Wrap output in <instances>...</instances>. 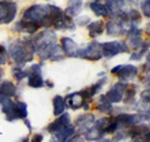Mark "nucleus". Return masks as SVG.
<instances>
[{
	"label": "nucleus",
	"mask_w": 150,
	"mask_h": 142,
	"mask_svg": "<svg viewBox=\"0 0 150 142\" xmlns=\"http://www.w3.org/2000/svg\"><path fill=\"white\" fill-rule=\"evenodd\" d=\"M78 57L84 58L86 60H91V62H96L103 58V49H101V43L96 40H93L91 43H89L85 48L79 49Z\"/></svg>",
	"instance_id": "nucleus-5"
},
{
	"label": "nucleus",
	"mask_w": 150,
	"mask_h": 142,
	"mask_svg": "<svg viewBox=\"0 0 150 142\" xmlns=\"http://www.w3.org/2000/svg\"><path fill=\"white\" fill-rule=\"evenodd\" d=\"M0 105H1V107H3V112L5 113V115H8V113L13 110L14 101L10 97H6V96L0 94Z\"/></svg>",
	"instance_id": "nucleus-27"
},
{
	"label": "nucleus",
	"mask_w": 150,
	"mask_h": 142,
	"mask_svg": "<svg viewBox=\"0 0 150 142\" xmlns=\"http://www.w3.org/2000/svg\"><path fill=\"white\" fill-rule=\"evenodd\" d=\"M9 55L19 67L34 59L31 39H15L9 44Z\"/></svg>",
	"instance_id": "nucleus-1"
},
{
	"label": "nucleus",
	"mask_w": 150,
	"mask_h": 142,
	"mask_svg": "<svg viewBox=\"0 0 150 142\" xmlns=\"http://www.w3.org/2000/svg\"><path fill=\"white\" fill-rule=\"evenodd\" d=\"M93 1H100V0H93Z\"/></svg>",
	"instance_id": "nucleus-45"
},
{
	"label": "nucleus",
	"mask_w": 150,
	"mask_h": 142,
	"mask_svg": "<svg viewBox=\"0 0 150 142\" xmlns=\"http://www.w3.org/2000/svg\"><path fill=\"white\" fill-rule=\"evenodd\" d=\"M96 142H111V140H109V138H104V137H101V138L96 140Z\"/></svg>",
	"instance_id": "nucleus-41"
},
{
	"label": "nucleus",
	"mask_w": 150,
	"mask_h": 142,
	"mask_svg": "<svg viewBox=\"0 0 150 142\" xmlns=\"http://www.w3.org/2000/svg\"><path fill=\"white\" fill-rule=\"evenodd\" d=\"M26 116H28V106H26V103L20 102V101L14 102L13 110L9 112L8 115H5L6 121H9V122H13V121L18 120V118L24 120V118H26Z\"/></svg>",
	"instance_id": "nucleus-10"
},
{
	"label": "nucleus",
	"mask_w": 150,
	"mask_h": 142,
	"mask_svg": "<svg viewBox=\"0 0 150 142\" xmlns=\"http://www.w3.org/2000/svg\"><path fill=\"white\" fill-rule=\"evenodd\" d=\"M145 49H140V50H135L134 53L130 54V60H142L143 57L145 54Z\"/></svg>",
	"instance_id": "nucleus-31"
},
{
	"label": "nucleus",
	"mask_w": 150,
	"mask_h": 142,
	"mask_svg": "<svg viewBox=\"0 0 150 142\" xmlns=\"http://www.w3.org/2000/svg\"><path fill=\"white\" fill-rule=\"evenodd\" d=\"M55 42H56V34L54 30H43L31 39L34 53H39L41 49H44L45 47L50 44H54Z\"/></svg>",
	"instance_id": "nucleus-3"
},
{
	"label": "nucleus",
	"mask_w": 150,
	"mask_h": 142,
	"mask_svg": "<svg viewBox=\"0 0 150 142\" xmlns=\"http://www.w3.org/2000/svg\"><path fill=\"white\" fill-rule=\"evenodd\" d=\"M142 10H143V14L145 15V18H149L150 16V1H149V0H143V3H142Z\"/></svg>",
	"instance_id": "nucleus-33"
},
{
	"label": "nucleus",
	"mask_w": 150,
	"mask_h": 142,
	"mask_svg": "<svg viewBox=\"0 0 150 142\" xmlns=\"http://www.w3.org/2000/svg\"><path fill=\"white\" fill-rule=\"evenodd\" d=\"M89 6H90L91 11L98 16H101V18L110 16V14H109V11H108L105 4H103L101 1H91L90 4H89Z\"/></svg>",
	"instance_id": "nucleus-21"
},
{
	"label": "nucleus",
	"mask_w": 150,
	"mask_h": 142,
	"mask_svg": "<svg viewBox=\"0 0 150 142\" xmlns=\"http://www.w3.org/2000/svg\"><path fill=\"white\" fill-rule=\"evenodd\" d=\"M24 123L26 125L28 130H29V131H33V126H31V123H30V121H29V120H26V118H24Z\"/></svg>",
	"instance_id": "nucleus-40"
},
{
	"label": "nucleus",
	"mask_w": 150,
	"mask_h": 142,
	"mask_svg": "<svg viewBox=\"0 0 150 142\" xmlns=\"http://www.w3.org/2000/svg\"><path fill=\"white\" fill-rule=\"evenodd\" d=\"M105 28H106V34L110 37H123L126 34V32H128V28H126L124 23L119 20L118 18L108 20Z\"/></svg>",
	"instance_id": "nucleus-9"
},
{
	"label": "nucleus",
	"mask_w": 150,
	"mask_h": 142,
	"mask_svg": "<svg viewBox=\"0 0 150 142\" xmlns=\"http://www.w3.org/2000/svg\"><path fill=\"white\" fill-rule=\"evenodd\" d=\"M125 13H126V15H128L131 24L135 25V23L138 24V23H140V20H142V15H140V13L137 10V9H129V10L125 11Z\"/></svg>",
	"instance_id": "nucleus-28"
},
{
	"label": "nucleus",
	"mask_w": 150,
	"mask_h": 142,
	"mask_svg": "<svg viewBox=\"0 0 150 142\" xmlns=\"http://www.w3.org/2000/svg\"><path fill=\"white\" fill-rule=\"evenodd\" d=\"M83 5H84L83 0H69L68 6L64 10V14L70 18H76L83 10Z\"/></svg>",
	"instance_id": "nucleus-17"
},
{
	"label": "nucleus",
	"mask_w": 150,
	"mask_h": 142,
	"mask_svg": "<svg viewBox=\"0 0 150 142\" xmlns=\"http://www.w3.org/2000/svg\"><path fill=\"white\" fill-rule=\"evenodd\" d=\"M3 74H4V72H3L1 67H0V80H1V78H3Z\"/></svg>",
	"instance_id": "nucleus-43"
},
{
	"label": "nucleus",
	"mask_w": 150,
	"mask_h": 142,
	"mask_svg": "<svg viewBox=\"0 0 150 142\" xmlns=\"http://www.w3.org/2000/svg\"><path fill=\"white\" fill-rule=\"evenodd\" d=\"M53 105H54V115L55 116H60L65 112L67 105H65V101L62 96H55L53 99Z\"/></svg>",
	"instance_id": "nucleus-24"
},
{
	"label": "nucleus",
	"mask_w": 150,
	"mask_h": 142,
	"mask_svg": "<svg viewBox=\"0 0 150 142\" xmlns=\"http://www.w3.org/2000/svg\"><path fill=\"white\" fill-rule=\"evenodd\" d=\"M73 135H75V127L70 123L69 126L65 127L64 130L58 132V133H55L54 137L56 138V141H58V142H67Z\"/></svg>",
	"instance_id": "nucleus-22"
},
{
	"label": "nucleus",
	"mask_w": 150,
	"mask_h": 142,
	"mask_svg": "<svg viewBox=\"0 0 150 142\" xmlns=\"http://www.w3.org/2000/svg\"><path fill=\"white\" fill-rule=\"evenodd\" d=\"M125 5H126L125 0H106V3H105L108 11L112 16H116L118 14L123 13L125 9Z\"/></svg>",
	"instance_id": "nucleus-18"
},
{
	"label": "nucleus",
	"mask_w": 150,
	"mask_h": 142,
	"mask_svg": "<svg viewBox=\"0 0 150 142\" xmlns=\"http://www.w3.org/2000/svg\"><path fill=\"white\" fill-rule=\"evenodd\" d=\"M16 93H18L16 86L10 80H3L0 83V94L13 98L14 96H16Z\"/></svg>",
	"instance_id": "nucleus-19"
},
{
	"label": "nucleus",
	"mask_w": 150,
	"mask_h": 142,
	"mask_svg": "<svg viewBox=\"0 0 150 142\" xmlns=\"http://www.w3.org/2000/svg\"><path fill=\"white\" fill-rule=\"evenodd\" d=\"M105 28V23L103 20H95V22H90L88 24V29H89V35L91 38H96L103 34Z\"/></svg>",
	"instance_id": "nucleus-20"
},
{
	"label": "nucleus",
	"mask_w": 150,
	"mask_h": 142,
	"mask_svg": "<svg viewBox=\"0 0 150 142\" xmlns=\"http://www.w3.org/2000/svg\"><path fill=\"white\" fill-rule=\"evenodd\" d=\"M44 62L33 64L31 67L28 69V84L31 88H41L45 84L44 78L41 75V68H43Z\"/></svg>",
	"instance_id": "nucleus-8"
},
{
	"label": "nucleus",
	"mask_w": 150,
	"mask_h": 142,
	"mask_svg": "<svg viewBox=\"0 0 150 142\" xmlns=\"http://www.w3.org/2000/svg\"><path fill=\"white\" fill-rule=\"evenodd\" d=\"M94 122H95V116L91 115V113H84V115H80L76 118L74 127L80 133H84L85 131H88L90 127L94 126Z\"/></svg>",
	"instance_id": "nucleus-12"
},
{
	"label": "nucleus",
	"mask_w": 150,
	"mask_h": 142,
	"mask_svg": "<svg viewBox=\"0 0 150 142\" xmlns=\"http://www.w3.org/2000/svg\"><path fill=\"white\" fill-rule=\"evenodd\" d=\"M145 120H149V116H145V113H120L115 117L118 128L121 130H128L135 125L142 123Z\"/></svg>",
	"instance_id": "nucleus-2"
},
{
	"label": "nucleus",
	"mask_w": 150,
	"mask_h": 142,
	"mask_svg": "<svg viewBox=\"0 0 150 142\" xmlns=\"http://www.w3.org/2000/svg\"><path fill=\"white\" fill-rule=\"evenodd\" d=\"M44 82L46 83V86H48L49 88H53V87H54V84H53V83H51V82H48V80H44Z\"/></svg>",
	"instance_id": "nucleus-42"
},
{
	"label": "nucleus",
	"mask_w": 150,
	"mask_h": 142,
	"mask_svg": "<svg viewBox=\"0 0 150 142\" xmlns=\"http://www.w3.org/2000/svg\"><path fill=\"white\" fill-rule=\"evenodd\" d=\"M110 122H111L110 118H100V120H98V121L94 122V127L98 128L99 131H101V132H104L105 128L108 127V125H109ZM104 133H105V132H104Z\"/></svg>",
	"instance_id": "nucleus-30"
},
{
	"label": "nucleus",
	"mask_w": 150,
	"mask_h": 142,
	"mask_svg": "<svg viewBox=\"0 0 150 142\" xmlns=\"http://www.w3.org/2000/svg\"><path fill=\"white\" fill-rule=\"evenodd\" d=\"M13 75L15 77V79L18 80V82H20V80H23L25 77H28V69H21L20 67H14L13 68Z\"/></svg>",
	"instance_id": "nucleus-29"
},
{
	"label": "nucleus",
	"mask_w": 150,
	"mask_h": 142,
	"mask_svg": "<svg viewBox=\"0 0 150 142\" xmlns=\"http://www.w3.org/2000/svg\"><path fill=\"white\" fill-rule=\"evenodd\" d=\"M121 67H123V65H116V67L111 68V73H112V74H118V73H119V70L121 69Z\"/></svg>",
	"instance_id": "nucleus-39"
},
{
	"label": "nucleus",
	"mask_w": 150,
	"mask_h": 142,
	"mask_svg": "<svg viewBox=\"0 0 150 142\" xmlns=\"http://www.w3.org/2000/svg\"><path fill=\"white\" fill-rule=\"evenodd\" d=\"M43 141V135L41 133H35L34 136H33V138L30 142H41Z\"/></svg>",
	"instance_id": "nucleus-38"
},
{
	"label": "nucleus",
	"mask_w": 150,
	"mask_h": 142,
	"mask_svg": "<svg viewBox=\"0 0 150 142\" xmlns=\"http://www.w3.org/2000/svg\"><path fill=\"white\" fill-rule=\"evenodd\" d=\"M64 101H65L67 107H70L71 110H79V108L83 107L84 102H85L86 99H84L83 94L80 92H74V93L68 94Z\"/></svg>",
	"instance_id": "nucleus-16"
},
{
	"label": "nucleus",
	"mask_w": 150,
	"mask_h": 142,
	"mask_svg": "<svg viewBox=\"0 0 150 142\" xmlns=\"http://www.w3.org/2000/svg\"><path fill=\"white\" fill-rule=\"evenodd\" d=\"M21 142H29V138H24V140H21Z\"/></svg>",
	"instance_id": "nucleus-44"
},
{
	"label": "nucleus",
	"mask_w": 150,
	"mask_h": 142,
	"mask_svg": "<svg viewBox=\"0 0 150 142\" xmlns=\"http://www.w3.org/2000/svg\"><path fill=\"white\" fill-rule=\"evenodd\" d=\"M38 55H39V58L43 60H53V62H59V60L64 59V53L62 50V47L58 45L56 43L54 44H50L48 47H45L44 49H41L39 53H36Z\"/></svg>",
	"instance_id": "nucleus-7"
},
{
	"label": "nucleus",
	"mask_w": 150,
	"mask_h": 142,
	"mask_svg": "<svg viewBox=\"0 0 150 142\" xmlns=\"http://www.w3.org/2000/svg\"><path fill=\"white\" fill-rule=\"evenodd\" d=\"M62 50H63L64 55L74 58V57H78L79 47L76 43H75V40H73L71 38L64 37V38H62Z\"/></svg>",
	"instance_id": "nucleus-14"
},
{
	"label": "nucleus",
	"mask_w": 150,
	"mask_h": 142,
	"mask_svg": "<svg viewBox=\"0 0 150 142\" xmlns=\"http://www.w3.org/2000/svg\"><path fill=\"white\" fill-rule=\"evenodd\" d=\"M104 132H101L99 131L98 128H95V127H90L88 131L84 132V137H85V140L86 141H96V140H99L101 138V137H104Z\"/></svg>",
	"instance_id": "nucleus-25"
},
{
	"label": "nucleus",
	"mask_w": 150,
	"mask_h": 142,
	"mask_svg": "<svg viewBox=\"0 0 150 142\" xmlns=\"http://www.w3.org/2000/svg\"><path fill=\"white\" fill-rule=\"evenodd\" d=\"M119 77L120 82H124V83H129L131 82L135 77L138 75V68L133 64H128V65H123L121 69L119 70V73L116 74Z\"/></svg>",
	"instance_id": "nucleus-15"
},
{
	"label": "nucleus",
	"mask_w": 150,
	"mask_h": 142,
	"mask_svg": "<svg viewBox=\"0 0 150 142\" xmlns=\"http://www.w3.org/2000/svg\"><path fill=\"white\" fill-rule=\"evenodd\" d=\"M75 25H79V27H85L90 23V18L89 16H79L75 19Z\"/></svg>",
	"instance_id": "nucleus-32"
},
{
	"label": "nucleus",
	"mask_w": 150,
	"mask_h": 142,
	"mask_svg": "<svg viewBox=\"0 0 150 142\" xmlns=\"http://www.w3.org/2000/svg\"><path fill=\"white\" fill-rule=\"evenodd\" d=\"M131 142H149V133L145 136H138V137H131Z\"/></svg>",
	"instance_id": "nucleus-37"
},
{
	"label": "nucleus",
	"mask_w": 150,
	"mask_h": 142,
	"mask_svg": "<svg viewBox=\"0 0 150 142\" xmlns=\"http://www.w3.org/2000/svg\"><path fill=\"white\" fill-rule=\"evenodd\" d=\"M116 131H118V123H116V121H111L104 132L105 133H115Z\"/></svg>",
	"instance_id": "nucleus-35"
},
{
	"label": "nucleus",
	"mask_w": 150,
	"mask_h": 142,
	"mask_svg": "<svg viewBox=\"0 0 150 142\" xmlns=\"http://www.w3.org/2000/svg\"><path fill=\"white\" fill-rule=\"evenodd\" d=\"M8 62V55H6V49L5 47L0 44V65L6 64Z\"/></svg>",
	"instance_id": "nucleus-34"
},
{
	"label": "nucleus",
	"mask_w": 150,
	"mask_h": 142,
	"mask_svg": "<svg viewBox=\"0 0 150 142\" xmlns=\"http://www.w3.org/2000/svg\"><path fill=\"white\" fill-rule=\"evenodd\" d=\"M67 142H86V140H85V137H84V135L78 133V135H73Z\"/></svg>",
	"instance_id": "nucleus-36"
},
{
	"label": "nucleus",
	"mask_w": 150,
	"mask_h": 142,
	"mask_svg": "<svg viewBox=\"0 0 150 142\" xmlns=\"http://www.w3.org/2000/svg\"><path fill=\"white\" fill-rule=\"evenodd\" d=\"M125 87H126V83L118 82L111 89H109V91L106 92V94H105L106 99L110 103H119V102H121L123 101V97H124Z\"/></svg>",
	"instance_id": "nucleus-11"
},
{
	"label": "nucleus",
	"mask_w": 150,
	"mask_h": 142,
	"mask_svg": "<svg viewBox=\"0 0 150 142\" xmlns=\"http://www.w3.org/2000/svg\"><path fill=\"white\" fill-rule=\"evenodd\" d=\"M96 110L99 112H105V113H109L112 111V103L108 101L105 94H101L99 97V103H98V106H96Z\"/></svg>",
	"instance_id": "nucleus-26"
},
{
	"label": "nucleus",
	"mask_w": 150,
	"mask_h": 142,
	"mask_svg": "<svg viewBox=\"0 0 150 142\" xmlns=\"http://www.w3.org/2000/svg\"><path fill=\"white\" fill-rule=\"evenodd\" d=\"M69 125H70L69 113H63V115L58 116V118L48 126V132H50V133H58V132L64 130L65 127L69 126Z\"/></svg>",
	"instance_id": "nucleus-13"
},
{
	"label": "nucleus",
	"mask_w": 150,
	"mask_h": 142,
	"mask_svg": "<svg viewBox=\"0 0 150 142\" xmlns=\"http://www.w3.org/2000/svg\"><path fill=\"white\" fill-rule=\"evenodd\" d=\"M18 14V6L14 1L0 0V24L11 23Z\"/></svg>",
	"instance_id": "nucleus-6"
},
{
	"label": "nucleus",
	"mask_w": 150,
	"mask_h": 142,
	"mask_svg": "<svg viewBox=\"0 0 150 142\" xmlns=\"http://www.w3.org/2000/svg\"><path fill=\"white\" fill-rule=\"evenodd\" d=\"M20 23H21V32H25L28 34H34L40 28V25L36 22L33 20H24L23 19V20H20Z\"/></svg>",
	"instance_id": "nucleus-23"
},
{
	"label": "nucleus",
	"mask_w": 150,
	"mask_h": 142,
	"mask_svg": "<svg viewBox=\"0 0 150 142\" xmlns=\"http://www.w3.org/2000/svg\"><path fill=\"white\" fill-rule=\"evenodd\" d=\"M101 49H103V57H105V58H112V57L118 55L119 53H130V48L128 47V44L125 42H120V40L103 43Z\"/></svg>",
	"instance_id": "nucleus-4"
}]
</instances>
